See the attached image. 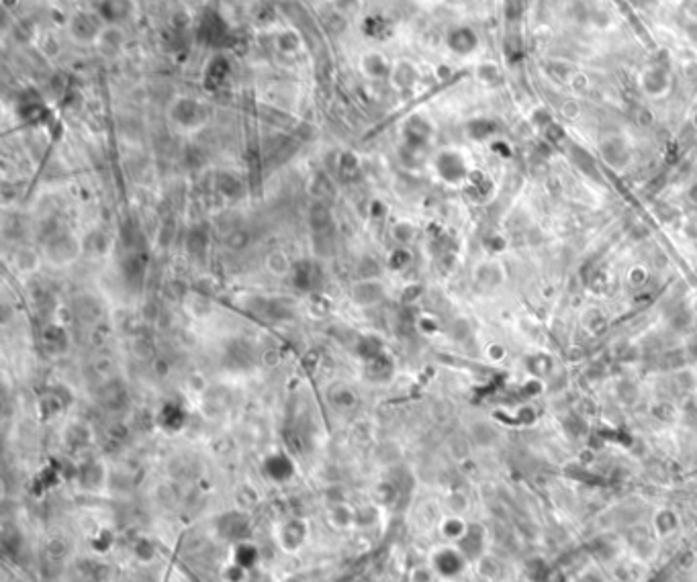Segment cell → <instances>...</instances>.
<instances>
[{
	"instance_id": "cell-1",
	"label": "cell",
	"mask_w": 697,
	"mask_h": 582,
	"mask_svg": "<svg viewBox=\"0 0 697 582\" xmlns=\"http://www.w3.org/2000/svg\"><path fill=\"white\" fill-rule=\"evenodd\" d=\"M168 125L180 135H194L203 131L211 119L213 110L207 101L192 96V94H176L166 108Z\"/></svg>"
},
{
	"instance_id": "cell-2",
	"label": "cell",
	"mask_w": 697,
	"mask_h": 582,
	"mask_svg": "<svg viewBox=\"0 0 697 582\" xmlns=\"http://www.w3.org/2000/svg\"><path fill=\"white\" fill-rule=\"evenodd\" d=\"M41 254H43L45 264H50L52 268H57V270L70 268L82 258L84 241L72 231H59L43 241Z\"/></svg>"
},
{
	"instance_id": "cell-3",
	"label": "cell",
	"mask_w": 697,
	"mask_h": 582,
	"mask_svg": "<svg viewBox=\"0 0 697 582\" xmlns=\"http://www.w3.org/2000/svg\"><path fill=\"white\" fill-rule=\"evenodd\" d=\"M433 172L436 176L450 186H460L468 180L470 168L466 158L458 150H442L433 156Z\"/></svg>"
},
{
	"instance_id": "cell-4",
	"label": "cell",
	"mask_w": 697,
	"mask_h": 582,
	"mask_svg": "<svg viewBox=\"0 0 697 582\" xmlns=\"http://www.w3.org/2000/svg\"><path fill=\"white\" fill-rule=\"evenodd\" d=\"M468 558L464 556L460 552V548L456 544H448V546H442L438 548L433 554H431V570L438 579H444V581H454L458 576L464 574L466 566H468Z\"/></svg>"
},
{
	"instance_id": "cell-5",
	"label": "cell",
	"mask_w": 697,
	"mask_h": 582,
	"mask_svg": "<svg viewBox=\"0 0 697 582\" xmlns=\"http://www.w3.org/2000/svg\"><path fill=\"white\" fill-rule=\"evenodd\" d=\"M105 25L103 17H99V13H90V10H76L68 23V37L78 43V45H86V48H94L96 37L101 33V29Z\"/></svg>"
},
{
	"instance_id": "cell-6",
	"label": "cell",
	"mask_w": 697,
	"mask_h": 582,
	"mask_svg": "<svg viewBox=\"0 0 697 582\" xmlns=\"http://www.w3.org/2000/svg\"><path fill=\"white\" fill-rule=\"evenodd\" d=\"M125 48H127V29L121 23H105L96 37L94 50L103 57L113 59L125 52Z\"/></svg>"
},
{
	"instance_id": "cell-7",
	"label": "cell",
	"mask_w": 697,
	"mask_h": 582,
	"mask_svg": "<svg viewBox=\"0 0 697 582\" xmlns=\"http://www.w3.org/2000/svg\"><path fill=\"white\" fill-rule=\"evenodd\" d=\"M387 296V289L378 278H358L350 286V298L360 309H373Z\"/></svg>"
},
{
	"instance_id": "cell-8",
	"label": "cell",
	"mask_w": 697,
	"mask_h": 582,
	"mask_svg": "<svg viewBox=\"0 0 697 582\" xmlns=\"http://www.w3.org/2000/svg\"><path fill=\"white\" fill-rule=\"evenodd\" d=\"M358 70L364 78L368 80H389L393 72V61L380 50H368L360 55Z\"/></svg>"
},
{
	"instance_id": "cell-9",
	"label": "cell",
	"mask_w": 697,
	"mask_h": 582,
	"mask_svg": "<svg viewBox=\"0 0 697 582\" xmlns=\"http://www.w3.org/2000/svg\"><path fill=\"white\" fill-rule=\"evenodd\" d=\"M309 537V528L303 519H289L285 523H280V528L276 530V541L280 546V550L285 552H296L303 548V544Z\"/></svg>"
},
{
	"instance_id": "cell-10",
	"label": "cell",
	"mask_w": 697,
	"mask_h": 582,
	"mask_svg": "<svg viewBox=\"0 0 697 582\" xmlns=\"http://www.w3.org/2000/svg\"><path fill=\"white\" fill-rule=\"evenodd\" d=\"M217 531L221 537L225 539H231L233 544L238 541H243L250 533V521L245 517V513H240V511H229L225 515H221L217 519Z\"/></svg>"
},
{
	"instance_id": "cell-11",
	"label": "cell",
	"mask_w": 697,
	"mask_h": 582,
	"mask_svg": "<svg viewBox=\"0 0 697 582\" xmlns=\"http://www.w3.org/2000/svg\"><path fill=\"white\" fill-rule=\"evenodd\" d=\"M43 264H45V260H43L41 249L29 247V245H21L13 254V268L21 276H33V274H37Z\"/></svg>"
},
{
	"instance_id": "cell-12",
	"label": "cell",
	"mask_w": 697,
	"mask_h": 582,
	"mask_svg": "<svg viewBox=\"0 0 697 582\" xmlns=\"http://www.w3.org/2000/svg\"><path fill=\"white\" fill-rule=\"evenodd\" d=\"M484 541H487V537H484L483 528L470 523V525H468V531L462 535V539H460L456 546L460 548V552L468 558L470 562H477L479 558L484 556Z\"/></svg>"
},
{
	"instance_id": "cell-13",
	"label": "cell",
	"mask_w": 697,
	"mask_h": 582,
	"mask_svg": "<svg viewBox=\"0 0 697 582\" xmlns=\"http://www.w3.org/2000/svg\"><path fill=\"white\" fill-rule=\"evenodd\" d=\"M429 133H431V127L429 123L419 117V115H413L405 121V127H403V137H405V147L407 150H417L422 147L426 141H428Z\"/></svg>"
},
{
	"instance_id": "cell-14",
	"label": "cell",
	"mask_w": 697,
	"mask_h": 582,
	"mask_svg": "<svg viewBox=\"0 0 697 582\" xmlns=\"http://www.w3.org/2000/svg\"><path fill=\"white\" fill-rule=\"evenodd\" d=\"M264 474L270 480H274V482H287V480H291V478L295 476V464L282 451L272 453V456H268L264 460Z\"/></svg>"
},
{
	"instance_id": "cell-15",
	"label": "cell",
	"mask_w": 697,
	"mask_h": 582,
	"mask_svg": "<svg viewBox=\"0 0 697 582\" xmlns=\"http://www.w3.org/2000/svg\"><path fill=\"white\" fill-rule=\"evenodd\" d=\"M264 268H266V272L272 274L274 278H285V276H291V274H293L295 264H293V260L289 258L287 252H282V249H272L270 254H266V258H264Z\"/></svg>"
},
{
	"instance_id": "cell-16",
	"label": "cell",
	"mask_w": 697,
	"mask_h": 582,
	"mask_svg": "<svg viewBox=\"0 0 697 582\" xmlns=\"http://www.w3.org/2000/svg\"><path fill=\"white\" fill-rule=\"evenodd\" d=\"M417 80V70L411 61L407 59H399V61H393V72H391V78L389 82L397 88V90H409Z\"/></svg>"
},
{
	"instance_id": "cell-17",
	"label": "cell",
	"mask_w": 697,
	"mask_h": 582,
	"mask_svg": "<svg viewBox=\"0 0 697 582\" xmlns=\"http://www.w3.org/2000/svg\"><path fill=\"white\" fill-rule=\"evenodd\" d=\"M448 48L458 55H466L477 48V35L468 27H458L448 35Z\"/></svg>"
},
{
	"instance_id": "cell-18",
	"label": "cell",
	"mask_w": 697,
	"mask_h": 582,
	"mask_svg": "<svg viewBox=\"0 0 697 582\" xmlns=\"http://www.w3.org/2000/svg\"><path fill=\"white\" fill-rule=\"evenodd\" d=\"M231 562H236L238 566H242V568H245V570L250 572V570L256 568L258 562H260V550L256 548V544H252V541H247V539L238 541V544H233Z\"/></svg>"
},
{
	"instance_id": "cell-19",
	"label": "cell",
	"mask_w": 697,
	"mask_h": 582,
	"mask_svg": "<svg viewBox=\"0 0 697 582\" xmlns=\"http://www.w3.org/2000/svg\"><path fill=\"white\" fill-rule=\"evenodd\" d=\"M309 227L315 233V238L317 235H327V231L333 227V219H331V212H329L327 203H315L309 209Z\"/></svg>"
},
{
	"instance_id": "cell-20",
	"label": "cell",
	"mask_w": 697,
	"mask_h": 582,
	"mask_svg": "<svg viewBox=\"0 0 697 582\" xmlns=\"http://www.w3.org/2000/svg\"><path fill=\"white\" fill-rule=\"evenodd\" d=\"M468 521H464V517L462 515H448V517H444V521L440 523V533L444 535V539L446 541H450V544H458L460 539H462V535L468 531Z\"/></svg>"
},
{
	"instance_id": "cell-21",
	"label": "cell",
	"mask_w": 697,
	"mask_h": 582,
	"mask_svg": "<svg viewBox=\"0 0 697 582\" xmlns=\"http://www.w3.org/2000/svg\"><path fill=\"white\" fill-rule=\"evenodd\" d=\"M274 48H276V52H280L282 55H295L303 48V39H301V35L296 33L295 29H282L274 37Z\"/></svg>"
},
{
	"instance_id": "cell-22",
	"label": "cell",
	"mask_w": 697,
	"mask_h": 582,
	"mask_svg": "<svg viewBox=\"0 0 697 582\" xmlns=\"http://www.w3.org/2000/svg\"><path fill=\"white\" fill-rule=\"evenodd\" d=\"M644 572H646V566L642 564V560H638V558L621 560L616 566V579L621 582L642 581Z\"/></svg>"
},
{
	"instance_id": "cell-23",
	"label": "cell",
	"mask_w": 697,
	"mask_h": 582,
	"mask_svg": "<svg viewBox=\"0 0 697 582\" xmlns=\"http://www.w3.org/2000/svg\"><path fill=\"white\" fill-rule=\"evenodd\" d=\"M260 313H264L272 321H289L295 317V307L289 305L285 298H268V300H264V307L260 309Z\"/></svg>"
},
{
	"instance_id": "cell-24",
	"label": "cell",
	"mask_w": 697,
	"mask_h": 582,
	"mask_svg": "<svg viewBox=\"0 0 697 582\" xmlns=\"http://www.w3.org/2000/svg\"><path fill=\"white\" fill-rule=\"evenodd\" d=\"M364 368H366V374H368L371 380L385 382L393 374V362H391V358L387 354H380V356H376L375 360L364 362Z\"/></svg>"
},
{
	"instance_id": "cell-25",
	"label": "cell",
	"mask_w": 697,
	"mask_h": 582,
	"mask_svg": "<svg viewBox=\"0 0 697 582\" xmlns=\"http://www.w3.org/2000/svg\"><path fill=\"white\" fill-rule=\"evenodd\" d=\"M677 530H679V517L675 515V511H670V509H661V511L654 515V533H656L661 539L670 537Z\"/></svg>"
},
{
	"instance_id": "cell-26",
	"label": "cell",
	"mask_w": 697,
	"mask_h": 582,
	"mask_svg": "<svg viewBox=\"0 0 697 582\" xmlns=\"http://www.w3.org/2000/svg\"><path fill=\"white\" fill-rule=\"evenodd\" d=\"M185 421H187V413L178 405H174V402L164 405V409L160 411V425L164 429L178 431L185 425Z\"/></svg>"
},
{
	"instance_id": "cell-27",
	"label": "cell",
	"mask_w": 697,
	"mask_h": 582,
	"mask_svg": "<svg viewBox=\"0 0 697 582\" xmlns=\"http://www.w3.org/2000/svg\"><path fill=\"white\" fill-rule=\"evenodd\" d=\"M356 354L360 356L362 362L375 360L376 356L385 354V345L376 335H360L356 342Z\"/></svg>"
},
{
	"instance_id": "cell-28",
	"label": "cell",
	"mask_w": 697,
	"mask_h": 582,
	"mask_svg": "<svg viewBox=\"0 0 697 582\" xmlns=\"http://www.w3.org/2000/svg\"><path fill=\"white\" fill-rule=\"evenodd\" d=\"M293 284L299 291H311L315 280V265L311 262H299L293 268Z\"/></svg>"
},
{
	"instance_id": "cell-29",
	"label": "cell",
	"mask_w": 697,
	"mask_h": 582,
	"mask_svg": "<svg viewBox=\"0 0 697 582\" xmlns=\"http://www.w3.org/2000/svg\"><path fill=\"white\" fill-rule=\"evenodd\" d=\"M187 309H188V313L192 315V317H196V319H209L211 315H213V303L205 296V294H199V292H194V294H190L187 298Z\"/></svg>"
},
{
	"instance_id": "cell-30",
	"label": "cell",
	"mask_w": 697,
	"mask_h": 582,
	"mask_svg": "<svg viewBox=\"0 0 697 582\" xmlns=\"http://www.w3.org/2000/svg\"><path fill=\"white\" fill-rule=\"evenodd\" d=\"M217 190L227 198H238L242 196V180L229 172H221L217 174Z\"/></svg>"
},
{
	"instance_id": "cell-31",
	"label": "cell",
	"mask_w": 697,
	"mask_h": 582,
	"mask_svg": "<svg viewBox=\"0 0 697 582\" xmlns=\"http://www.w3.org/2000/svg\"><path fill=\"white\" fill-rule=\"evenodd\" d=\"M103 478V466L99 462H88L80 468V484L88 490H96Z\"/></svg>"
},
{
	"instance_id": "cell-32",
	"label": "cell",
	"mask_w": 697,
	"mask_h": 582,
	"mask_svg": "<svg viewBox=\"0 0 697 582\" xmlns=\"http://www.w3.org/2000/svg\"><path fill=\"white\" fill-rule=\"evenodd\" d=\"M409 264H411V254H409L407 247L395 245L393 252H389V256H387V265H389L393 272H403Z\"/></svg>"
},
{
	"instance_id": "cell-33",
	"label": "cell",
	"mask_w": 697,
	"mask_h": 582,
	"mask_svg": "<svg viewBox=\"0 0 697 582\" xmlns=\"http://www.w3.org/2000/svg\"><path fill=\"white\" fill-rule=\"evenodd\" d=\"M413 225L411 223H407V221H397L393 227H391V238H393V241L397 243V245H401V247H407V243L413 239Z\"/></svg>"
},
{
	"instance_id": "cell-34",
	"label": "cell",
	"mask_w": 697,
	"mask_h": 582,
	"mask_svg": "<svg viewBox=\"0 0 697 582\" xmlns=\"http://www.w3.org/2000/svg\"><path fill=\"white\" fill-rule=\"evenodd\" d=\"M187 247L192 256L201 258V256L205 254V249H207V235H205L201 229L192 231V233L187 238Z\"/></svg>"
},
{
	"instance_id": "cell-35",
	"label": "cell",
	"mask_w": 697,
	"mask_h": 582,
	"mask_svg": "<svg viewBox=\"0 0 697 582\" xmlns=\"http://www.w3.org/2000/svg\"><path fill=\"white\" fill-rule=\"evenodd\" d=\"M39 48H41V52L45 53L48 57H57V55L62 53V41H59V37H57L55 33L48 31V33L41 37Z\"/></svg>"
},
{
	"instance_id": "cell-36",
	"label": "cell",
	"mask_w": 697,
	"mask_h": 582,
	"mask_svg": "<svg viewBox=\"0 0 697 582\" xmlns=\"http://www.w3.org/2000/svg\"><path fill=\"white\" fill-rule=\"evenodd\" d=\"M331 6L342 15V17H354L360 6H362V0H331Z\"/></svg>"
},
{
	"instance_id": "cell-37",
	"label": "cell",
	"mask_w": 697,
	"mask_h": 582,
	"mask_svg": "<svg viewBox=\"0 0 697 582\" xmlns=\"http://www.w3.org/2000/svg\"><path fill=\"white\" fill-rule=\"evenodd\" d=\"M247 576V570L238 566L236 562H229V566L223 570V579L225 582H243V579Z\"/></svg>"
},
{
	"instance_id": "cell-38",
	"label": "cell",
	"mask_w": 697,
	"mask_h": 582,
	"mask_svg": "<svg viewBox=\"0 0 697 582\" xmlns=\"http://www.w3.org/2000/svg\"><path fill=\"white\" fill-rule=\"evenodd\" d=\"M333 402H336L338 407H352V405L356 402V395H354L350 388H340V391H336V395H333Z\"/></svg>"
},
{
	"instance_id": "cell-39",
	"label": "cell",
	"mask_w": 697,
	"mask_h": 582,
	"mask_svg": "<svg viewBox=\"0 0 697 582\" xmlns=\"http://www.w3.org/2000/svg\"><path fill=\"white\" fill-rule=\"evenodd\" d=\"M2 2V6L6 8V10H13V8H17L19 4H21V0H0Z\"/></svg>"
}]
</instances>
